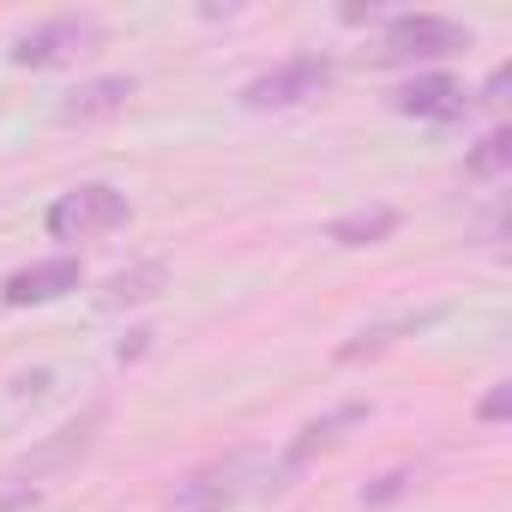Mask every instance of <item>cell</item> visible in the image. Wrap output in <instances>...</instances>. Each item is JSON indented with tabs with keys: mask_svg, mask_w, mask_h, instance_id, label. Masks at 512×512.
<instances>
[{
	"mask_svg": "<svg viewBox=\"0 0 512 512\" xmlns=\"http://www.w3.org/2000/svg\"><path fill=\"white\" fill-rule=\"evenodd\" d=\"M91 49H103V19L73 13V19H49V25L25 31V37L7 49V61H13V67H31V73H49V67H73V61L91 55Z\"/></svg>",
	"mask_w": 512,
	"mask_h": 512,
	"instance_id": "obj_1",
	"label": "cell"
},
{
	"mask_svg": "<svg viewBox=\"0 0 512 512\" xmlns=\"http://www.w3.org/2000/svg\"><path fill=\"white\" fill-rule=\"evenodd\" d=\"M43 223H49L55 241H97V235L127 223V193H115L109 181H85V187L61 193Z\"/></svg>",
	"mask_w": 512,
	"mask_h": 512,
	"instance_id": "obj_2",
	"label": "cell"
},
{
	"mask_svg": "<svg viewBox=\"0 0 512 512\" xmlns=\"http://www.w3.org/2000/svg\"><path fill=\"white\" fill-rule=\"evenodd\" d=\"M326 85H332V61L326 55H296V61L260 73L253 85H241V103L247 109H296V103H314Z\"/></svg>",
	"mask_w": 512,
	"mask_h": 512,
	"instance_id": "obj_3",
	"label": "cell"
},
{
	"mask_svg": "<svg viewBox=\"0 0 512 512\" xmlns=\"http://www.w3.org/2000/svg\"><path fill=\"white\" fill-rule=\"evenodd\" d=\"M470 49V31L458 19H440V13H398L386 25V55L392 61H440V55H458Z\"/></svg>",
	"mask_w": 512,
	"mask_h": 512,
	"instance_id": "obj_4",
	"label": "cell"
},
{
	"mask_svg": "<svg viewBox=\"0 0 512 512\" xmlns=\"http://www.w3.org/2000/svg\"><path fill=\"white\" fill-rule=\"evenodd\" d=\"M67 290H79V260H73V253H61V260H37V266L13 272L7 284H0V302H7V308H37V302L67 296Z\"/></svg>",
	"mask_w": 512,
	"mask_h": 512,
	"instance_id": "obj_5",
	"label": "cell"
},
{
	"mask_svg": "<svg viewBox=\"0 0 512 512\" xmlns=\"http://www.w3.org/2000/svg\"><path fill=\"white\" fill-rule=\"evenodd\" d=\"M392 109L416 115V121H458L464 115V85L446 79V73H422V79H410V85L392 91Z\"/></svg>",
	"mask_w": 512,
	"mask_h": 512,
	"instance_id": "obj_6",
	"label": "cell"
},
{
	"mask_svg": "<svg viewBox=\"0 0 512 512\" xmlns=\"http://www.w3.org/2000/svg\"><path fill=\"white\" fill-rule=\"evenodd\" d=\"M247 464L253 458H229V464H211V470H193L181 488H175V512H211V506H223V500H235L241 488V476H247Z\"/></svg>",
	"mask_w": 512,
	"mask_h": 512,
	"instance_id": "obj_7",
	"label": "cell"
},
{
	"mask_svg": "<svg viewBox=\"0 0 512 512\" xmlns=\"http://www.w3.org/2000/svg\"><path fill=\"white\" fill-rule=\"evenodd\" d=\"M139 85L127 79V73H115V79H91V85H79V91H67V103L55 109V121H103V115H115V109H127V97H133Z\"/></svg>",
	"mask_w": 512,
	"mask_h": 512,
	"instance_id": "obj_8",
	"label": "cell"
},
{
	"mask_svg": "<svg viewBox=\"0 0 512 512\" xmlns=\"http://www.w3.org/2000/svg\"><path fill=\"white\" fill-rule=\"evenodd\" d=\"M362 416H368V404H344V410H332V416H320V422H308V428L296 434V446L284 452V476H296V470H302V464H308L314 452H326V446H332V440H338L344 428H356Z\"/></svg>",
	"mask_w": 512,
	"mask_h": 512,
	"instance_id": "obj_9",
	"label": "cell"
},
{
	"mask_svg": "<svg viewBox=\"0 0 512 512\" xmlns=\"http://www.w3.org/2000/svg\"><path fill=\"white\" fill-rule=\"evenodd\" d=\"M163 284H169V272L151 260V266H133V272H115L109 284H103V308H139V302H151V296H163Z\"/></svg>",
	"mask_w": 512,
	"mask_h": 512,
	"instance_id": "obj_10",
	"label": "cell"
},
{
	"mask_svg": "<svg viewBox=\"0 0 512 512\" xmlns=\"http://www.w3.org/2000/svg\"><path fill=\"white\" fill-rule=\"evenodd\" d=\"M392 229H398V211H392V205H374V211L338 217V223H332V241H338V247H374V241H386Z\"/></svg>",
	"mask_w": 512,
	"mask_h": 512,
	"instance_id": "obj_11",
	"label": "cell"
},
{
	"mask_svg": "<svg viewBox=\"0 0 512 512\" xmlns=\"http://www.w3.org/2000/svg\"><path fill=\"white\" fill-rule=\"evenodd\" d=\"M506 169H512V133L494 127V133H482L476 151L464 157V175H470V181H500Z\"/></svg>",
	"mask_w": 512,
	"mask_h": 512,
	"instance_id": "obj_12",
	"label": "cell"
},
{
	"mask_svg": "<svg viewBox=\"0 0 512 512\" xmlns=\"http://www.w3.org/2000/svg\"><path fill=\"white\" fill-rule=\"evenodd\" d=\"M404 488H410V470H386L374 488H362V506H386V500H398Z\"/></svg>",
	"mask_w": 512,
	"mask_h": 512,
	"instance_id": "obj_13",
	"label": "cell"
},
{
	"mask_svg": "<svg viewBox=\"0 0 512 512\" xmlns=\"http://www.w3.org/2000/svg\"><path fill=\"white\" fill-rule=\"evenodd\" d=\"M476 416H482V422H506V416H512V386L500 380V386H494V392L476 404Z\"/></svg>",
	"mask_w": 512,
	"mask_h": 512,
	"instance_id": "obj_14",
	"label": "cell"
}]
</instances>
